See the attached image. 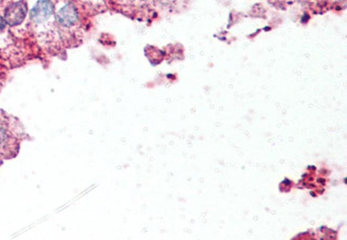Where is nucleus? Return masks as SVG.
Masks as SVG:
<instances>
[{
	"instance_id": "nucleus-1",
	"label": "nucleus",
	"mask_w": 347,
	"mask_h": 240,
	"mask_svg": "<svg viewBox=\"0 0 347 240\" xmlns=\"http://www.w3.org/2000/svg\"><path fill=\"white\" fill-rule=\"evenodd\" d=\"M27 10V4L25 2H16L9 4L7 6L4 16L6 24L11 27L21 25L24 20L26 18Z\"/></svg>"
},
{
	"instance_id": "nucleus-2",
	"label": "nucleus",
	"mask_w": 347,
	"mask_h": 240,
	"mask_svg": "<svg viewBox=\"0 0 347 240\" xmlns=\"http://www.w3.org/2000/svg\"><path fill=\"white\" fill-rule=\"evenodd\" d=\"M56 20L63 28L74 27L79 20V14L76 6L71 2L63 6L56 14Z\"/></svg>"
},
{
	"instance_id": "nucleus-3",
	"label": "nucleus",
	"mask_w": 347,
	"mask_h": 240,
	"mask_svg": "<svg viewBox=\"0 0 347 240\" xmlns=\"http://www.w3.org/2000/svg\"><path fill=\"white\" fill-rule=\"evenodd\" d=\"M55 6L52 0H39L36 6L32 8L30 12V18L38 24L44 22L45 20L52 18Z\"/></svg>"
},
{
	"instance_id": "nucleus-4",
	"label": "nucleus",
	"mask_w": 347,
	"mask_h": 240,
	"mask_svg": "<svg viewBox=\"0 0 347 240\" xmlns=\"http://www.w3.org/2000/svg\"><path fill=\"white\" fill-rule=\"evenodd\" d=\"M9 139V137H8V134L7 132L4 130V128L0 127V146H3V144Z\"/></svg>"
},
{
	"instance_id": "nucleus-5",
	"label": "nucleus",
	"mask_w": 347,
	"mask_h": 240,
	"mask_svg": "<svg viewBox=\"0 0 347 240\" xmlns=\"http://www.w3.org/2000/svg\"><path fill=\"white\" fill-rule=\"evenodd\" d=\"M5 26H6V20L4 18L0 16V30H3L5 28Z\"/></svg>"
}]
</instances>
